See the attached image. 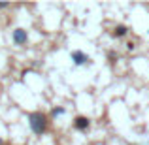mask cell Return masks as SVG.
<instances>
[{"mask_svg":"<svg viewBox=\"0 0 149 145\" xmlns=\"http://www.w3.org/2000/svg\"><path fill=\"white\" fill-rule=\"evenodd\" d=\"M11 40H13L15 45H25L26 42H29V32H26L25 28H15L13 32H11Z\"/></svg>","mask_w":149,"mask_h":145,"instance_id":"obj_3","label":"cell"},{"mask_svg":"<svg viewBox=\"0 0 149 145\" xmlns=\"http://www.w3.org/2000/svg\"><path fill=\"white\" fill-rule=\"evenodd\" d=\"M127 34H128V26H125V25H117L115 28H113L111 36H113V38H125Z\"/></svg>","mask_w":149,"mask_h":145,"instance_id":"obj_5","label":"cell"},{"mask_svg":"<svg viewBox=\"0 0 149 145\" xmlns=\"http://www.w3.org/2000/svg\"><path fill=\"white\" fill-rule=\"evenodd\" d=\"M70 58H72V62L76 66H83V64H91V57L89 55H85L83 51H79V49H76V51H72L70 53Z\"/></svg>","mask_w":149,"mask_h":145,"instance_id":"obj_2","label":"cell"},{"mask_svg":"<svg viewBox=\"0 0 149 145\" xmlns=\"http://www.w3.org/2000/svg\"><path fill=\"white\" fill-rule=\"evenodd\" d=\"M0 145H4V142H2V139H0Z\"/></svg>","mask_w":149,"mask_h":145,"instance_id":"obj_9","label":"cell"},{"mask_svg":"<svg viewBox=\"0 0 149 145\" xmlns=\"http://www.w3.org/2000/svg\"><path fill=\"white\" fill-rule=\"evenodd\" d=\"M74 128L79 132H87L89 128H91V119L85 115H77L76 119H74Z\"/></svg>","mask_w":149,"mask_h":145,"instance_id":"obj_4","label":"cell"},{"mask_svg":"<svg viewBox=\"0 0 149 145\" xmlns=\"http://www.w3.org/2000/svg\"><path fill=\"white\" fill-rule=\"evenodd\" d=\"M64 113H66L64 108H53V109H51V117H53V119H57V117L64 115Z\"/></svg>","mask_w":149,"mask_h":145,"instance_id":"obj_6","label":"cell"},{"mask_svg":"<svg viewBox=\"0 0 149 145\" xmlns=\"http://www.w3.org/2000/svg\"><path fill=\"white\" fill-rule=\"evenodd\" d=\"M127 49H128V51H134V49H136V44H132V42H128V44H127Z\"/></svg>","mask_w":149,"mask_h":145,"instance_id":"obj_7","label":"cell"},{"mask_svg":"<svg viewBox=\"0 0 149 145\" xmlns=\"http://www.w3.org/2000/svg\"><path fill=\"white\" fill-rule=\"evenodd\" d=\"M4 8H8V2H0V10H4Z\"/></svg>","mask_w":149,"mask_h":145,"instance_id":"obj_8","label":"cell"},{"mask_svg":"<svg viewBox=\"0 0 149 145\" xmlns=\"http://www.w3.org/2000/svg\"><path fill=\"white\" fill-rule=\"evenodd\" d=\"M29 126L36 136H44L49 128V117L44 111H32L29 115Z\"/></svg>","mask_w":149,"mask_h":145,"instance_id":"obj_1","label":"cell"}]
</instances>
